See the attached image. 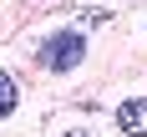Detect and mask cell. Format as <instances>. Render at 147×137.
Instances as JSON below:
<instances>
[{
  "label": "cell",
  "mask_w": 147,
  "mask_h": 137,
  "mask_svg": "<svg viewBox=\"0 0 147 137\" xmlns=\"http://www.w3.org/2000/svg\"><path fill=\"white\" fill-rule=\"evenodd\" d=\"M66 137H91V132H66Z\"/></svg>",
  "instance_id": "obj_4"
},
{
  "label": "cell",
  "mask_w": 147,
  "mask_h": 137,
  "mask_svg": "<svg viewBox=\"0 0 147 137\" xmlns=\"http://www.w3.org/2000/svg\"><path fill=\"white\" fill-rule=\"evenodd\" d=\"M15 102H20V86H15V76H10V71H0V122L15 112Z\"/></svg>",
  "instance_id": "obj_3"
},
{
  "label": "cell",
  "mask_w": 147,
  "mask_h": 137,
  "mask_svg": "<svg viewBox=\"0 0 147 137\" xmlns=\"http://www.w3.org/2000/svg\"><path fill=\"white\" fill-rule=\"evenodd\" d=\"M117 127L122 137H147V97H127L117 107Z\"/></svg>",
  "instance_id": "obj_2"
},
{
  "label": "cell",
  "mask_w": 147,
  "mask_h": 137,
  "mask_svg": "<svg viewBox=\"0 0 147 137\" xmlns=\"http://www.w3.org/2000/svg\"><path fill=\"white\" fill-rule=\"evenodd\" d=\"M86 61V41H81V30H56V36H46L41 41V66L46 71H76Z\"/></svg>",
  "instance_id": "obj_1"
}]
</instances>
